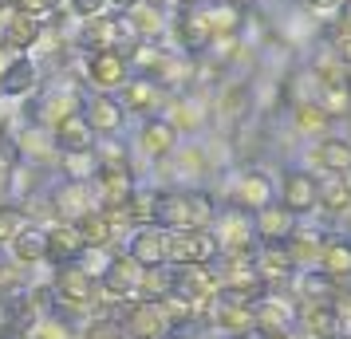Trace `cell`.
<instances>
[{
    "label": "cell",
    "mask_w": 351,
    "mask_h": 339,
    "mask_svg": "<svg viewBox=\"0 0 351 339\" xmlns=\"http://www.w3.org/2000/svg\"><path fill=\"white\" fill-rule=\"evenodd\" d=\"M217 210H221V201L213 190L206 186H193V190H182V186H162V197H158V217H154V225L170 229H206L217 221Z\"/></svg>",
    "instance_id": "6da1fadb"
},
{
    "label": "cell",
    "mask_w": 351,
    "mask_h": 339,
    "mask_svg": "<svg viewBox=\"0 0 351 339\" xmlns=\"http://www.w3.org/2000/svg\"><path fill=\"white\" fill-rule=\"evenodd\" d=\"M225 210H245V213H256L276 201V178H272L265 166H237L233 174H225V186L217 194Z\"/></svg>",
    "instance_id": "7a4b0ae2"
},
{
    "label": "cell",
    "mask_w": 351,
    "mask_h": 339,
    "mask_svg": "<svg viewBox=\"0 0 351 339\" xmlns=\"http://www.w3.org/2000/svg\"><path fill=\"white\" fill-rule=\"evenodd\" d=\"M213 273H217L221 292H233V296H245V300H261L269 292L261 273H256V253H221L213 260Z\"/></svg>",
    "instance_id": "3957f363"
},
{
    "label": "cell",
    "mask_w": 351,
    "mask_h": 339,
    "mask_svg": "<svg viewBox=\"0 0 351 339\" xmlns=\"http://www.w3.org/2000/svg\"><path fill=\"white\" fill-rule=\"evenodd\" d=\"M130 60L114 48H95V51H83V87L87 91H111L119 95L123 83L130 79Z\"/></svg>",
    "instance_id": "277c9868"
},
{
    "label": "cell",
    "mask_w": 351,
    "mask_h": 339,
    "mask_svg": "<svg viewBox=\"0 0 351 339\" xmlns=\"http://www.w3.org/2000/svg\"><path fill=\"white\" fill-rule=\"evenodd\" d=\"M166 118L178 127V134H202V130L213 123V91L206 87H186V91H174L170 95V107H166Z\"/></svg>",
    "instance_id": "5b68a950"
},
{
    "label": "cell",
    "mask_w": 351,
    "mask_h": 339,
    "mask_svg": "<svg viewBox=\"0 0 351 339\" xmlns=\"http://www.w3.org/2000/svg\"><path fill=\"white\" fill-rule=\"evenodd\" d=\"M158 186H182V190H193V186H206V178L213 174L209 166V150L206 146H178L166 162H158Z\"/></svg>",
    "instance_id": "8992f818"
},
{
    "label": "cell",
    "mask_w": 351,
    "mask_h": 339,
    "mask_svg": "<svg viewBox=\"0 0 351 339\" xmlns=\"http://www.w3.org/2000/svg\"><path fill=\"white\" fill-rule=\"evenodd\" d=\"M276 197H280V205H288L304 221L316 217L319 213V174H312L308 166H292L276 181Z\"/></svg>",
    "instance_id": "52a82bcc"
},
{
    "label": "cell",
    "mask_w": 351,
    "mask_h": 339,
    "mask_svg": "<svg viewBox=\"0 0 351 339\" xmlns=\"http://www.w3.org/2000/svg\"><path fill=\"white\" fill-rule=\"evenodd\" d=\"M253 114V83L249 79H229L213 91V118L221 123L225 138H233Z\"/></svg>",
    "instance_id": "ba28073f"
},
{
    "label": "cell",
    "mask_w": 351,
    "mask_h": 339,
    "mask_svg": "<svg viewBox=\"0 0 351 339\" xmlns=\"http://www.w3.org/2000/svg\"><path fill=\"white\" fill-rule=\"evenodd\" d=\"M48 205H51V217L56 221H83L91 210H99L91 181L60 178V174L48 181Z\"/></svg>",
    "instance_id": "9c48e42d"
},
{
    "label": "cell",
    "mask_w": 351,
    "mask_h": 339,
    "mask_svg": "<svg viewBox=\"0 0 351 339\" xmlns=\"http://www.w3.org/2000/svg\"><path fill=\"white\" fill-rule=\"evenodd\" d=\"M114 320L123 323V336L127 339H166L170 336V323L162 316L158 304H150V300H123V304H111Z\"/></svg>",
    "instance_id": "30bf717a"
},
{
    "label": "cell",
    "mask_w": 351,
    "mask_h": 339,
    "mask_svg": "<svg viewBox=\"0 0 351 339\" xmlns=\"http://www.w3.org/2000/svg\"><path fill=\"white\" fill-rule=\"evenodd\" d=\"M296 336L300 339H348L351 331H348V320H343L339 300H312V304H300Z\"/></svg>",
    "instance_id": "8fae6325"
},
{
    "label": "cell",
    "mask_w": 351,
    "mask_h": 339,
    "mask_svg": "<svg viewBox=\"0 0 351 339\" xmlns=\"http://www.w3.org/2000/svg\"><path fill=\"white\" fill-rule=\"evenodd\" d=\"M138 280H143V264L130 257L127 249H114L107 273L99 276V292H103L107 307L123 304V300H134V296H138Z\"/></svg>",
    "instance_id": "7c38bea8"
},
{
    "label": "cell",
    "mask_w": 351,
    "mask_h": 339,
    "mask_svg": "<svg viewBox=\"0 0 351 339\" xmlns=\"http://www.w3.org/2000/svg\"><path fill=\"white\" fill-rule=\"evenodd\" d=\"M12 142H16L20 162H32L40 170H51V174H56V166H60V146H56V134H51L48 127L24 118V123L12 130Z\"/></svg>",
    "instance_id": "4fadbf2b"
},
{
    "label": "cell",
    "mask_w": 351,
    "mask_h": 339,
    "mask_svg": "<svg viewBox=\"0 0 351 339\" xmlns=\"http://www.w3.org/2000/svg\"><path fill=\"white\" fill-rule=\"evenodd\" d=\"M119 99H123L127 114L138 118V123H143V118H154V114H166V107H170V91H166L158 79H150V75H130V79L123 83Z\"/></svg>",
    "instance_id": "5bb4252c"
},
{
    "label": "cell",
    "mask_w": 351,
    "mask_h": 339,
    "mask_svg": "<svg viewBox=\"0 0 351 339\" xmlns=\"http://www.w3.org/2000/svg\"><path fill=\"white\" fill-rule=\"evenodd\" d=\"M304 166L312 174H351V134L332 130L324 138H312L308 154H304Z\"/></svg>",
    "instance_id": "9a60e30c"
},
{
    "label": "cell",
    "mask_w": 351,
    "mask_h": 339,
    "mask_svg": "<svg viewBox=\"0 0 351 339\" xmlns=\"http://www.w3.org/2000/svg\"><path fill=\"white\" fill-rule=\"evenodd\" d=\"M217 257H221V241L213 225L170 233V264H213Z\"/></svg>",
    "instance_id": "2e32d148"
},
{
    "label": "cell",
    "mask_w": 351,
    "mask_h": 339,
    "mask_svg": "<svg viewBox=\"0 0 351 339\" xmlns=\"http://www.w3.org/2000/svg\"><path fill=\"white\" fill-rule=\"evenodd\" d=\"M253 312L261 331H296L300 323V300L292 296V288H269L253 304Z\"/></svg>",
    "instance_id": "e0dca14e"
},
{
    "label": "cell",
    "mask_w": 351,
    "mask_h": 339,
    "mask_svg": "<svg viewBox=\"0 0 351 339\" xmlns=\"http://www.w3.org/2000/svg\"><path fill=\"white\" fill-rule=\"evenodd\" d=\"M178 146H182V134H178V127L166 118V114L143 118V123H138V130H134V150H138L146 162H154V166L170 158Z\"/></svg>",
    "instance_id": "ac0fdd59"
},
{
    "label": "cell",
    "mask_w": 351,
    "mask_h": 339,
    "mask_svg": "<svg viewBox=\"0 0 351 339\" xmlns=\"http://www.w3.org/2000/svg\"><path fill=\"white\" fill-rule=\"evenodd\" d=\"M83 118L91 123V130H95L99 138H119L123 127L130 123L123 99L111 95V91H87V99H83Z\"/></svg>",
    "instance_id": "d6986e66"
},
{
    "label": "cell",
    "mask_w": 351,
    "mask_h": 339,
    "mask_svg": "<svg viewBox=\"0 0 351 339\" xmlns=\"http://www.w3.org/2000/svg\"><path fill=\"white\" fill-rule=\"evenodd\" d=\"M174 292L178 296H186L190 304L202 307V316L209 312V304L217 300V273H213V264H174Z\"/></svg>",
    "instance_id": "ffe728a7"
},
{
    "label": "cell",
    "mask_w": 351,
    "mask_h": 339,
    "mask_svg": "<svg viewBox=\"0 0 351 339\" xmlns=\"http://www.w3.org/2000/svg\"><path fill=\"white\" fill-rule=\"evenodd\" d=\"M40 87H44V79H40V64H36L28 51H12V55L0 64V95L32 99Z\"/></svg>",
    "instance_id": "44dd1931"
},
{
    "label": "cell",
    "mask_w": 351,
    "mask_h": 339,
    "mask_svg": "<svg viewBox=\"0 0 351 339\" xmlns=\"http://www.w3.org/2000/svg\"><path fill=\"white\" fill-rule=\"evenodd\" d=\"M213 233L221 241V253H256V229H253V213L245 210H217V221H213Z\"/></svg>",
    "instance_id": "7402d4cb"
},
{
    "label": "cell",
    "mask_w": 351,
    "mask_h": 339,
    "mask_svg": "<svg viewBox=\"0 0 351 339\" xmlns=\"http://www.w3.org/2000/svg\"><path fill=\"white\" fill-rule=\"evenodd\" d=\"M44 32H48V20L16 12V8H4V20H0V48L4 51H32V48H40Z\"/></svg>",
    "instance_id": "603a6c76"
},
{
    "label": "cell",
    "mask_w": 351,
    "mask_h": 339,
    "mask_svg": "<svg viewBox=\"0 0 351 339\" xmlns=\"http://www.w3.org/2000/svg\"><path fill=\"white\" fill-rule=\"evenodd\" d=\"M123 249H127L130 257L143 264V268L170 264V229H162V225H138L127 237V244H123Z\"/></svg>",
    "instance_id": "cb8c5ba5"
},
{
    "label": "cell",
    "mask_w": 351,
    "mask_h": 339,
    "mask_svg": "<svg viewBox=\"0 0 351 339\" xmlns=\"http://www.w3.org/2000/svg\"><path fill=\"white\" fill-rule=\"evenodd\" d=\"M300 225H304V217H296L288 205H280V197L253 213V229H256V241L261 244H285Z\"/></svg>",
    "instance_id": "d4e9b609"
},
{
    "label": "cell",
    "mask_w": 351,
    "mask_h": 339,
    "mask_svg": "<svg viewBox=\"0 0 351 339\" xmlns=\"http://www.w3.org/2000/svg\"><path fill=\"white\" fill-rule=\"evenodd\" d=\"M316 268L328 273L332 280H339L343 288H351V233H343V229H328L324 233Z\"/></svg>",
    "instance_id": "484cf974"
},
{
    "label": "cell",
    "mask_w": 351,
    "mask_h": 339,
    "mask_svg": "<svg viewBox=\"0 0 351 339\" xmlns=\"http://www.w3.org/2000/svg\"><path fill=\"white\" fill-rule=\"evenodd\" d=\"M256 273L265 280V288H288L300 268L288 253V244H256Z\"/></svg>",
    "instance_id": "4316f807"
},
{
    "label": "cell",
    "mask_w": 351,
    "mask_h": 339,
    "mask_svg": "<svg viewBox=\"0 0 351 339\" xmlns=\"http://www.w3.org/2000/svg\"><path fill=\"white\" fill-rule=\"evenodd\" d=\"M83 249H87V241H83L80 221H51L48 225V268L80 260Z\"/></svg>",
    "instance_id": "83f0119b"
},
{
    "label": "cell",
    "mask_w": 351,
    "mask_h": 339,
    "mask_svg": "<svg viewBox=\"0 0 351 339\" xmlns=\"http://www.w3.org/2000/svg\"><path fill=\"white\" fill-rule=\"evenodd\" d=\"M134 174L127 170H99L91 178V190H95V205L99 210H127L130 194H134Z\"/></svg>",
    "instance_id": "f1b7e54d"
},
{
    "label": "cell",
    "mask_w": 351,
    "mask_h": 339,
    "mask_svg": "<svg viewBox=\"0 0 351 339\" xmlns=\"http://www.w3.org/2000/svg\"><path fill=\"white\" fill-rule=\"evenodd\" d=\"M288 123H292V130H296L300 138H308V142L335 130V118L319 107L316 99H296V103H288Z\"/></svg>",
    "instance_id": "f546056e"
},
{
    "label": "cell",
    "mask_w": 351,
    "mask_h": 339,
    "mask_svg": "<svg viewBox=\"0 0 351 339\" xmlns=\"http://www.w3.org/2000/svg\"><path fill=\"white\" fill-rule=\"evenodd\" d=\"M8 260L12 264H20V268H36V264H48V225H36V221H28V225L20 229V237L8 249Z\"/></svg>",
    "instance_id": "4dcf8cb0"
},
{
    "label": "cell",
    "mask_w": 351,
    "mask_h": 339,
    "mask_svg": "<svg viewBox=\"0 0 351 339\" xmlns=\"http://www.w3.org/2000/svg\"><path fill=\"white\" fill-rule=\"evenodd\" d=\"M123 16L130 20V28H134V36H138L143 44H158L162 36L170 32L166 8H162V4H154V0H138V4H130Z\"/></svg>",
    "instance_id": "1f68e13d"
},
{
    "label": "cell",
    "mask_w": 351,
    "mask_h": 339,
    "mask_svg": "<svg viewBox=\"0 0 351 339\" xmlns=\"http://www.w3.org/2000/svg\"><path fill=\"white\" fill-rule=\"evenodd\" d=\"M351 210V174H319V213L339 221Z\"/></svg>",
    "instance_id": "d6a6232c"
},
{
    "label": "cell",
    "mask_w": 351,
    "mask_h": 339,
    "mask_svg": "<svg viewBox=\"0 0 351 339\" xmlns=\"http://www.w3.org/2000/svg\"><path fill=\"white\" fill-rule=\"evenodd\" d=\"M51 134H56L60 154H80V150H95V146H99V134L91 130V123H87L83 114H71V118H64V123L51 130Z\"/></svg>",
    "instance_id": "836d02e7"
},
{
    "label": "cell",
    "mask_w": 351,
    "mask_h": 339,
    "mask_svg": "<svg viewBox=\"0 0 351 339\" xmlns=\"http://www.w3.org/2000/svg\"><path fill=\"white\" fill-rule=\"evenodd\" d=\"M158 197H162V186L154 181H134V194L127 201V213L134 225H154V217H158Z\"/></svg>",
    "instance_id": "e575fe53"
},
{
    "label": "cell",
    "mask_w": 351,
    "mask_h": 339,
    "mask_svg": "<svg viewBox=\"0 0 351 339\" xmlns=\"http://www.w3.org/2000/svg\"><path fill=\"white\" fill-rule=\"evenodd\" d=\"M285 244H288V253H292V260H296V268H316L319 264V244H324V229L300 225Z\"/></svg>",
    "instance_id": "d590c367"
},
{
    "label": "cell",
    "mask_w": 351,
    "mask_h": 339,
    "mask_svg": "<svg viewBox=\"0 0 351 339\" xmlns=\"http://www.w3.org/2000/svg\"><path fill=\"white\" fill-rule=\"evenodd\" d=\"M174 292V264H158V268H143V280H138V300H150L158 304Z\"/></svg>",
    "instance_id": "8d00e7d4"
},
{
    "label": "cell",
    "mask_w": 351,
    "mask_h": 339,
    "mask_svg": "<svg viewBox=\"0 0 351 339\" xmlns=\"http://www.w3.org/2000/svg\"><path fill=\"white\" fill-rule=\"evenodd\" d=\"M312 71H316V79H319V87L324 83H351V67L339 60V51L328 44V48H319V55H312Z\"/></svg>",
    "instance_id": "74e56055"
},
{
    "label": "cell",
    "mask_w": 351,
    "mask_h": 339,
    "mask_svg": "<svg viewBox=\"0 0 351 339\" xmlns=\"http://www.w3.org/2000/svg\"><path fill=\"white\" fill-rule=\"evenodd\" d=\"M316 103L332 114L335 123H351V83H324L316 91Z\"/></svg>",
    "instance_id": "f35d334b"
},
{
    "label": "cell",
    "mask_w": 351,
    "mask_h": 339,
    "mask_svg": "<svg viewBox=\"0 0 351 339\" xmlns=\"http://www.w3.org/2000/svg\"><path fill=\"white\" fill-rule=\"evenodd\" d=\"M60 178H75V181H91L99 174V158L95 150H80V154H60V166H56Z\"/></svg>",
    "instance_id": "ab89813d"
},
{
    "label": "cell",
    "mask_w": 351,
    "mask_h": 339,
    "mask_svg": "<svg viewBox=\"0 0 351 339\" xmlns=\"http://www.w3.org/2000/svg\"><path fill=\"white\" fill-rule=\"evenodd\" d=\"M28 221H32V217L24 213V205H20V201H8V197H4V201H0V249H8V244L16 241V237H20V229L28 225Z\"/></svg>",
    "instance_id": "60d3db41"
},
{
    "label": "cell",
    "mask_w": 351,
    "mask_h": 339,
    "mask_svg": "<svg viewBox=\"0 0 351 339\" xmlns=\"http://www.w3.org/2000/svg\"><path fill=\"white\" fill-rule=\"evenodd\" d=\"M80 229H83V241L87 244H103V249H119L114 244V229H111V217L103 210H91L87 217L80 221Z\"/></svg>",
    "instance_id": "b9f144b4"
},
{
    "label": "cell",
    "mask_w": 351,
    "mask_h": 339,
    "mask_svg": "<svg viewBox=\"0 0 351 339\" xmlns=\"http://www.w3.org/2000/svg\"><path fill=\"white\" fill-rule=\"evenodd\" d=\"M95 158H99V170H127L134 174V162H130V150L119 138H103L95 146Z\"/></svg>",
    "instance_id": "7bdbcfd3"
},
{
    "label": "cell",
    "mask_w": 351,
    "mask_h": 339,
    "mask_svg": "<svg viewBox=\"0 0 351 339\" xmlns=\"http://www.w3.org/2000/svg\"><path fill=\"white\" fill-rule=\"evenodd\" d=\"M75 339H127V336H123V323L114 320V312L107 307V312H95L91 320L83 323Z\"/></svg>",
    "instance_id": "ee69618b"
},
{
    "label": "cell",
    "mask_w": 351,
    "mask_h": 339,
    "mask_svg": "<svg viewBox=\"0 0 351 339\" xmlns=\"http://www.w3.org/2000/svg\"><path fill=\"white\" fill-rule=\"evenodd\" d=\"M75 336H80V327H75L71 320H64L60 312L40 316V323L28 331V339H75Z\"/></svg>",
    "instance_id": "f6af8a7d"
},
{
    "label": "cell",
    "mask_w": 351,
    "mask_h": 339,
    "mask_svg": "<svg viewBox=\"0 0 351 339\" xmlns=\"http://www.w3.org/2000/svg\"><path fill=\"white\" fill-rule=\"evenodd\" d=\"M111 257H114V249H103V244H87V249H83V257H80V264H83V268H87V273H91V276L99 280V276L107 273Z\"/></svg>",
    "instance_id": "bcb514c9"
},
{
    "label": "cell",
    "mask_w": 351,
    "mask_h": 339,
    "mask_svg": "<svg viewBox=\"0 0 351 339\" xmlns=\"http://www.w3.org/2000/svg\"><path fill=\"white\" fill-rule=\"evenodd\" d=\"M60 4H64V0H12L16 12H28V16H40V20H51Z\"/></svg>",
    "instance_id": "7dc6e473"
},
{
    "label": "cell",
    "mask_w": 351,
    "mask_h": 339,
    "mask_svg": "<svg viewBox=\"0 0 351 339\" xmlns=\"http://www.w3.org/2000/svg\"><path fill=\"white\" fill-rule=\"evenodd\" d=\"M343 4H348V0H304V8H308L316 20H324V24H328L332 16H339Z\"/></svg>",
    "instance_id": "c3c4849f"
},
{
    "label": "cell",
    "mask_w": 351,
    "mask_h": 339,
    "mask_svg": "<svg viewBox=\"0 0 351 339\" xmlns=\"http://www.w3.org/2000/svg\"><path fill=\"white\" fill-rule=\"evenodd\" d=\"M332 48L339 51V60L351 67V32H348V36H339V40H332Z\"/></svg>",
    "instance_id": "681fc988"
},
{
    "label": "cell",
    "mask_w": 351,
    "mask_h": 339,
    "mask_svg": "<svg viewBox=\"0 0 351 339\" xmlns=\"http://www.w3.org/2000/svg\"><path fill=\"white\" fill-rule=\"evenodd\" d=\"M245 339H300V336H296V331H261V327H256V331H249Z\"/></svg>",
    "instance_id": "f907efd6"
},
{
    "label": "cell",
    "mask_w": 351,
    "mask_h": 339,
    "mask_svg": "<svg viewBox=\"0 0 351 339\" xmlns=\"http://www.w3.org/2000/svg\"><path fill=\"white\" fill-rule=\"evenodd\" d=\"M166 339H202V331L197 327H190V331H170Z\"/></svg>",
    "instance_id": "816d5d0a"
},
{
    "label": "cell",
    "mask_w": 351,
    "mask_h": 339,
    "mask_svg": "<svg viewBox=\"0 0 351 339\" xmlns=\"http://www.w3.org/2000/svg\"><path fill=\"white\" fill-rule=\"evenodd\" d=\"M130 4H138V0H111V8H114V12H127Z\"/></svg>",
    "instance_id": "f5cc1de1"
},
{
    "label": "cell",
    "mask_w": 351,
    "mask_h": 339,
    "mask_svg": "<svg viewBox=\"0 0 351 339\" xmlns=\"http://www.w3.org/2000/svg\"><path fill=\"white\" fill-rule=\"evenodd\" d=\"M229 4H233V8H241V12H249V8H253L256 0H229Z\"/></svg>",
    "instance_id": "db71d44e"
},
{
    "label": "cell",
    "mask_w": 351,
    "mask_h": 339,
    "mask_svg": "<svg viewBox=\"0 0 351 339\" xmlns=\"http://www.w3.org/2000/svg\"><path fill=\"white\" fill-rule=\"evenodd\" d=\"M8 264H12V260H4V249H0V280H4V273H8Z\"/></svg>",
    "instance_id": "11a10c76"
},
{
    "label": "cell",
    "mask_w": 351,
    "mask_h": 339,
    "mask_svg": "<svg viewBox=\"0 0 351 339\" xmlns=\"http://www.w3.org/2000/svg\"><path fill=\"white\" fill-rule=\"evenodd\" d=\"M4 8H12V0H0V12H4Z\"/></svg>",
    "instance_id": "9f6ffc18"
},
{
    "label": "cell",
    "mask_w": 351,
    "mask_h": 339,
    "mask_svg": "<svg viewBox=\"0 0 351 339\" xmlns=\"http://www.w3.org/2000/svg\"><path fill=\"white\" fill-rule=\"evenodd\" d=\"M0 339H4V312H0Z\"/></svg>",
    "instance_id": "6f0895ef"
},
{
    "label": "cell",
    "mask_w": 351,
    "mask_h": 339,
    "mask_svg": "<svg viewBox=\"0 0 351 339\" xmlns=\"http://www.w3.org/2000/svg\"><path fill=\"white\" fill-rule=\"evenodd\" d=\"M343 12H348V16H351V0H348V4H343Z\"/></svg>",
    "instance_id": "680465c9"
}]
</instances>
